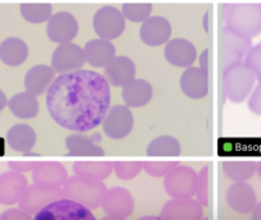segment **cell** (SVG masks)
<instances>
[{"instance_id":"6da1fadb","label":"cell","mask_w":261,"mask_h":220,"mask_svg":"<svg viewBox=\"0 0 261 220\" xmlns=\"http://www.w3.org/2000/svg\"><path fill=\"white\" fill-rule=\"evenodd\" d=\"M110 101V85L104 74L86 69L60 73L46 91L51 118L72 132L85 133L100 126Z\"/></svg>"},{"instance_id":"7a4b0ae2","label":"cell","mask_w":261,"mask_h":220,"mask_svg":"<svg viewBox=\"0 0 261 220\" xmlns=\"http://www.w3.org/2000/svg\"><path fill=\"white\" fill-rule=\"evenodd\" d=\"M62 189L67 199L74 200L89 209H97L101 206L108 187L102 181L84 178L74 174L73 177H68Z\"/></svg>"},{"instance_id":"3957f363","label":"cell","mask_w":261,"mask_h":220,"mask_svg":"<svg viewBox=\"0 0 261 220\" xmlns=\"http://www.w3.org/2000/svg\"><path fill=\"white\" fill-rule=\"evenodd\" d=\"M225 23L228 29L253 39L261 32V4H232L225 13Z\"/></svg>"},{"instance_id":"277c9868","label":"cell","mask_w":261,"mask_h":220,"mask_svg":"<svg viewBox=\"0 0 261 220\" xmlns=\"http://www.w3.org/2000/svg\"><path fill=\"white\" fill-rule=\"evenodd\" d=\"M256 76L243 62L228 67L223 71V89L224 94L232 102L245 101L251 94Z\"/></svg>"},{"instance_id":"5b68a950","label":"cell","mask_w":261,"mask_h":220,"mask_svg":"<svg viewBox=\"0 0 261 220\" xmlns=\"http://www.w3.org/2000/svg\"><path fill=\"white\" fill-rule=\"evenodd\" d=\"M251 47V39L225 26L219 34V63L223 71L233 64L241 63Z\"/></svg>"},{"instance_id":"8992f818","label":"cell","mask_w":261,"mask_h":220,"mask_svg":"<svg viewBox=\"0 0 261 220\" xmlns=\"http://www.w3.org/2000/svg\"><path fill=\"white\" fill-rule=\"evenodd\" d=\"M36 220H94L91 209L71 199H58L42 207L37 214Z\"/></svg>"},{"instance_id":"52a82bcc","label":"cell","mask_w":261,"mask_h":220,"mask_svg":"<svg viewBox=\"0 0 261 220\" xmlns=\"http://www.w3.org/2000/svg\"><path fill=\"white\" fill-rule=\"evenodd\" d=\"M197 173L190 167L177 165L164 177V189L172 199H190L196 194Z\"/></svg>"},{"instance_id":"ba28073f","label":"cell","mask_w":261,"mask_h":220,"mask_svg":"<svg viewBox=\"0 0 261 220\" xmlns=\"http://www.w3.org/2000/svg\"><path fill=\"white\" fill-rule=\"evenodd\" d=\"M92 26L97 36L112 41L123 34L125 29V18L122 11L115 7L105 6L95 13Z\"/></svg>"},{"instance_id":"9c48e42d","label":"cell","mask_w":261,"mask_h":220,"mask_svg":"<svg viewBox=\"0 0 261 220\" xmlns=\"http://www.w3.org/2000/svg\"><path fill=\"white\" fill-rule=\"evenodd\" d=\"M104 133L112 140H123L134 129V114L127 105L109 107L101 122Z\"/></svg>"},{"instance_id":"30bf717a","label":"cell","mask_w":261,"mask_h":220,"mask_svg":"<svg viewBox=\"0 0 261 220\" xmlns=\"http://www.w3.org/2000/svg\"><path fill=\"white\" fill-rule=\"evenodd\" d=\"M62 197H64L62 187H46L34 183L32 186H27L18 205L22 210L35 215L50 202Z\"/></svg>"},{"instance_id":"8fae6325","label":"cell","mask_w":261,"mask_h":220,"mask_svg":"<svg viewBox=\"0 0 261 220\" xmlns=\"http://www.w3.org/2000/svg\"><path fill=\"white\" fill-rule=\"evenodd\" d=\"M86 57L82 47L71 42H63L57 46L51 57V67L57 73H68L82 69Z\"/></svg>"},{"instance_id":"7c38bea8","label":"cell","mask_w":261,"mask_h":220,"mask_svg":"<svg viewBox=\"0 0 261 220\" xmlns=\"http://www.w3.org/2000/svg\"><path fill=\"white\" fill-rule=\"evenodd\" d=\"M101 207L105 214L113 219H125L135 210V200L128 189L123 187H113L108 189Z\"/></svg>"},{"instance_id":"4fadbf2b","label":"cell","mask_w":261,"mask_h":220,"mask_svg":"<svg viewBox=\"0 0 261 220\" xmlns=\"http://www.w3.org/2000/svg\"><path fill=\"white\" fill-rule=\"evenodd\" d=\"M79 34V22L73 14L68 12L54 13L47 21L46 35L55 44L71 42Z\"/></svg>"},{"instance_id":"5bb4252c","label":"cell","mask_w":261,"mask_h":220,"mask_svg":"<svg viewBox=\"0 0 261 220\" xmlns=\"http://www.w3.org/2000/svg\"><path fill=\"white\" fill-rule=\"evenodd\" d=\"M204 216L202 205L197 200L172 199L163 206L160 219L165 220H200Z\"/></svg>"},{"instance_id":"9a60e30c","label":"cell","mask_w":261,"mask_h":220,"mask_svg":"<svg viewBox=\"0 0 261 220\" xmlns=\"http://www.w3.org/2000/svg\"><path fill=\"white\" fill-rule=\"evenodd\" d=\"M100 141L101 136L99 133L86 136L84 132H76L65 139V147L68 150V156H104L105 151L99 145Z\"/></svg>"},{"instance_id":"2e32d148","label":"cell","mask_w":261,"mask_h":220,"mask_svg":"<svg viewBox=\"0 0 261 220\" xmlns=\"http://www.w3.org/2000/svg\"><path fill=\"white\" fill-rule=\"evenodd\" d=\"M164 57L168 63L178 68H188L197 59L195 45L186 39L169 40L165 45Z\"/></svg>"},{"instance_id":"e0dca14e","label":"cell","mask_w":261,"mask_h":220,"mask_svg":"<svg viewBox=\"0 0 261 220\" xmlns=\"http://www.w3.org/2000/svg\"><path fill=\"white\" fill-rule=\"evenodd\" d=\"M180 90L190 99H204L209 94V73L200 67H188L180 76Z\"/></svg>"},{"instance_id":"ac0fdd59","label":"cell","mask_w":261,"mask_h":220,"mask_svg":"<svg viewBox=\"0 0 261 220\" xmlns=\"http://www.w3.org/2000/svg\"><path fill=\"white\" fill-rule=\"evenodd\" d=\"M172 35V24L167 18L160 16H150L142 22L140 37L149 46H160L167 44Z\"/></svg>"},{"instance_id":"d6986e66","label":"cell","mask_w":261,"mask_h":220,"mask_svg":"<svg viewBox=\"0 0 261 220\" xmlns=\"http://www.w3.org/2000/svg\"><path fill=\"white\" fill-rule=\"evenodd\" d=\"M27 188V179L23 173L8 171L0 174V205L12 206L17 204Z\"/></svg>"},{"instance_id":"ffe728a7","label":"cell","mask_w":261,"mask_h":220,"mask_svg":"<svg viewBox=\"0 0 261 220\" xmlns=\"http://www.w3.org/2000/svg\"><path fill=\"white\" fill-rule=\"evenodd\" d=\"M34 183L46 187H63L68 173L60 161H37L32 169Z\"/></svg>"},{"instance_id":"44dd1931","label":"cell","mask_w":261,"mask_h":220,"mask_svg":"<svg viewBox=\"0 0 261 220\" xmlns=\"http://www.w3.org/2000/svg\"><path fill=\"white\" fill-rule=\"evenodd\" d=\"M104 77L109 82L110 86L123 87L135 79L136 77V66L134 61L128 57H117L104 67Z\"/></svg>"},{"instance_id":"7402d4cb","label":"cell","mask_w":261,"mask_h":220,"mask_svg":"<svg viewBox=\"0 0 261 220\" xmlns=\"http://www.w3.org/2000/svg\"><path fill=\"white\" fill-rule=\"evenodd\" d=\"M229 207L240 214H250L257 204V197L252 187L246 182H234L227 191Z\"/></svg>"},{"instance_id":"603a6c76","label":"cell","mask_w":261,"mask_h":220,"mask_svg":"<svg viewBox=\"0 0 261 220\" xmlns=\"http://www.w3.org/2000/svg\"><path fill=\"white\" fill-rule=\"evenodd\" d=\"M55 73L57 72L53 69V67L46 66V64H39V66L32 67L24 76L26 91L31 92L35 96L44 95L55 79Z\"/></svg>"},{"instance_id":"cb8c5ba5","label":"cell","mask_w":261,"mask_h":220,"mask_svg":"<svg viewBox=\"0 0 261 220\" xmlns=\"http://www.w3.org/2000/svg\"><path fill=\"white\" fill-rule=\"evenodd\" d=\"M86 63L95 68H104L115 57V46L110 40L99 39L90 40L84 47Z\"/></svg>"},{"instance_id":"d4e9b609","label":"cell","mask_w":261,"mask_h":220,"mask_svg":"<svg viewBox=\"0 0 261 220\" xmlns=\"http://www.w3.org/2000/svg\"><path fill=\"white\" fill-rule=\"evenodd\" d=\"M151 85L141 78H135L123 86L122 96L128 107H142L152 99Z\"/></svg>"},{"instance_id":"484cf974","label":"cell","mask_w":261,"mask_h":220,"mask_svg":"<svg viewBox=\"0 0 261 220\" xmlns=\"http://www.w3.org/2000/svg\"><path fill=\"white\" fill-rule=\"evenodd\" d=\"M29 58V46L18 37H8L0 44V61L9 67H18Z\"/></svg>"},{"instance_id":"4316f807","label":"cell","mask_w":261,"mask_h":220,"mask_svg":"<svg viewBox=\"0 0 261 220\" xmlns=\"http://www.w3.org/2000/svg\"><path fill=\"white\" fill-rule=\"evenodd\" d=\"M9 147L17 152H30L36 144V132L29 124H16L7 133Z\"/></svg>"},{"instance_id":"83f0119b","label":"cell","mask_w":261,"mask_h":220,"mask_svg":"<svg viewBox=\"0 0 261 220\" xmlns=\"http://www.w3.org/2000/svg\"><path fill=\"white\" fill-rule=\"evenodd\" d=\"M8 107L19 119H32L39 114V100L31 92H19L8 100Z\"/></svg>"},{"instance_id":"f1b7e54d","label":"cell","mask_w":261,"mask_h":220,"mask_svg":"<svg viewBox=\"0 0 261 220\" xmlns=\"http://www.w3.org/2000/svg\"><path fill=\"white\" fill-rule=\"evenodd\" d=\"M113 161H74L73 173L84 178L104 181L112 174Z\"/></svg>"},{"instance_id":"f546056e","label":"cell","mask_w":261,"mask_h":220,"mask_svg":"<svg viewBox=\"0 0 261 220\" xmlns=\"http://www.w3.org/2000/svg\"><path fill=\"white\" fill-rule=\"evenodd\" d=\"M147 156L154 157H172L179 156L180 154V144L177 139L172 136H160L152 140L149 144L146 150Z\"/></svg>"},{"instance_id":"4dcf8cb0","label":"cell","mask_w":261,"mask_h":220,"mask_svg":"<svg viewBox=\"0 0 261 220\" xmlns=\"http://www.w3.org/2000/svg\"><path fill=\"white\" fill-rule=\"evenodd\" d=\"M223 172L233 182H247L256 173V161H224Z\"/></svg>"},{"instance_id":"1f68e13d","label":"cell","mask_w":261,"mask_h":220,"mask_svg":"<svg viewBox=\"0 0 261 220\" xmlns=\"http://www.w3.org/2000/svg\"><path fill=\"white\" fill-rule=\"evenodd\" d=\"M22 17L30 23H44L49 21L53 16V8L49 3H27L22 4L21 8Z\"/></svg>"},{"instance_id":"d6a6232c","label":"cell","mask_w":261,"mask_h":220,"mask_svg":"<svg viewBox=\"0 0 261 220\" xmlns=\"http://www.w3.org/2000/svg\"><path fill=\"white\" fill-rule=\"evenodd\" d=\"M152 6L149 3H127L122 6V13L130 22H144L151 16Z\"/></svg>"},{"instance_id":"836d02e7","label":"cell","mask_w":261,"mask_h":220,"mask_svg":"<svg viewBox=\"0 0 261 220\" xmlns=\"http://www.w3.org/2000/svg\"><path fill=\"white\" fill-rule=\"evenodd\" d=\"M142 171V161H113V172L120 181L136 178Z\"/></svg>"},{"instance_id":"e575fe53","label":"cell","mask_w":261,"mask_h":220,"mask_svg":"<svg viewBox=\"0 0 261 220\" xmlns=\"http://www.w3.org/2000/svg\"><path fill=\"white\" fill-rule=\"evenodd\" d=\"M179 165L178 161H142V171L154 178L165 177L173 168Z\"/></svg>"},{"instance_id":"d590c367","label":"cell","mask_w":261,"mask_h":220,"mask_svg":"<svg viewBox=\"0 0 261 220\" xmlns=\"http://www.w3.org/2000/svg\"><path fill=\"white\" fill-rule=\"evenodd\" d=\"M195 196L204 207L209 205V167H202L201 171L197 173V187H196Z\"/></svg>"},{"instance_id":"8d00e7d4","label":"cell","mask_w":261,"mask_h":220,"mask_svg":"<svg viewBox=\"0 0 261 220\" xmlns=\"http://www.w3.org/2000/svg\"><path fill=\"white\" fill-rule=\"evenodd\" d=\"M245 64L253 72L256 79H261V44L252 46L245 57Z\"/></svg>"},{"instance_id":"74e56055","label":"cell","mask_w":261,"mask_h":220,"mask_svg":"<svg viewBox=\"0 0 261 220\" xmlns=\"http://www.w3.org/2000/svg\"><path fill=\"white\" fill-rule=\"evenodd\" d=\"M248 109L252 113L261 116V79L256 85L255 90H253L252 95H251L250 100H248Z\"/></svg>"},{"instance_id":"f35d334b","label":"cell","mask_w":261,"mask_h":220,"mask_svg":"<svg viewBox=\"0 0 261 220\" xmlns=\"http://www.w3.org/2000/svg\"><path fill=\"white\" fill-rule=\"evenodd\" d=\"M32 215L26 212L24 210H22L21 207L19 209H9L7 211H4L3 214L0 215V219L2 220H27L31 219Z\"/></svg>"},{"instance_id":"ab89813d","label":"cell","mask_w":261,"mask_h":220,"mask_svg":"<svg viewBox=\"0 0 261 220\" xmlns=\"http://www.w3.org/2000/svg\"><path fill=\"white\" fill-rule=\"evenodd\" d=\"M37 161H9L8 165L12 171L19 172V173H26L32 172V169L36 167Z\"/></svg>"},{"instance_id":"60d3db41","label":"cell","mask_w":261,"mask_h":220,"mask_svg":"<svg viewBox=\"0 0 261 220\" xmlns=\"http://www.w3.org/2000/svg\"><path fill=\"white\" fill-rule=\"evenodd\" d=\"M200 68L205 72V73H209V50H204V51L200 54Z\"/></svg>"},{"instance_id":"b9f144b4","label":"cell","mask_w":261,"mask_h":220,"mask_svg":"<svg viewBox=\"0 0 261 220\" xmlns=\"http://www.w3.org/2000/svg\"><path fill=\"white\" fill-rule=\"evenodd\" d=\"M251 214H252V217L255 220H261V202L260 204H256Z\"/></svg>"},{"instance_id":"7bdbcfd3","label":"cell","mask_w":261,"mask_h":220,"mask_svg":"<svg viewBox=\"0 0 261 220\" xmlns=\"http://www.w3.org/2000/svg\"><path fill=\"white\" fill-rule=\"evenodd\" d=\"M6 106H8V99H7L6 94L0 90V112H2Z\"/></svg>"},{"instance_id":"ee69618b","label":"cell","mask_w":261,"mask_h":220,"mask_svg":"<svg viewBox=\"0 0 261 220\" xmlns=\"http://www.w3.org/2000/svg\"><path fill=\"white\" fill-rule=\"evenodd\" d=\"M256 173L261 178V161H256Z\"/></svg>"}]
</instances>
